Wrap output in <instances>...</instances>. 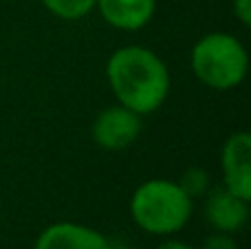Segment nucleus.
<instances>
[{
    "instance_id": "1",
    "label": "nucleus",
    "mask_w": 251,
    "mask_h": 249,
    "mask_svg": "<svg viewBox=\"0 0 251 249\" xmlns=\"http://www.w3.org/2000/svg\"><path fill=\"white\" fill-rule=\"evenodd\" d=\"M106 79L117 97V104L134 110L141 117L163 106L172 84L168 64L152 49L139 44L119 47L108 57Z\"/></svg>"
},
{
    "instance_id": "5",
    "label": "nucleus",
    "mask_w": 251,
    "mask_h": 249,
    "mask_svg": "<svg viewBox=\"0 0 251 249\" xmlns=\"http://www.w3.org/2000/svg\"><path fill=\"white\" fill-rule=\"evenodd\" d=\"M223 185L251 201V135L245 130L227 137L221 150Z\"/></svg>"
},
{
    "instance_id": "8",
    "label": "nucleus",
    "mask_w": 251,
    "mask_h": 249,
    "mask_svg": "<svg viewBox=\"0 0 251 249\" xmlns=\"http://www.w3.org/2000/svg\"><path fill=\"white\" fill-rule=\"evenodd\" d=\"M95 9L113 29L139 31L150 25L156 0H95Z\"/></svg>"
},
{
    "instance_id": "10",
    "label": "nucleus",
    "mask_w": 251,
    "mask_h": 249,
    "mask_svg": "<svg viewBox=\"0 0 251 249\" xmlns=\"http://www.w3.org/2000/svg\"><path fill=\"white\" fill-rule=\"evenodd\" d=\"M178 185H181L183 192H185L187 197L192 199V201H194V199L205 197V194H207V190L212 188V185H209V174H207V170H203V168H199V166L187 168V170L183 172V176H181V181H178Z\"/></svg>"
},
{
    "instance_id": "11",
    "label": "nucleus",
    "mask_w": 251,
    "mask_h": 249,
    "mask_svg": "<svg viewBox=\"0 0 251 249\" xmlns=\"http://www.w3.org/2000/svg\"><path fill=\"white\" fill-rule=\"evenodd\" d=\"M201 249H238V245H236V241H234V234L214 232L205 238Z\"/></svg>"
},
{
    "instance_id": "7",
    "label": "nucleus",
    "mask_w": 251,
    "mask_h": 249,
    "mask_svg": "<svg viewBox=\"0 0 251 249\" xmlns=\"http://www.w3.org/2000/svg\"><path fill=\"white\" fill-rule=\"evenodd\" d=\"M33 249H110V243L88 225L60 221L40 232Z\"/></svg>"
},
{
    "instance_id": "2",
    "label": "nucleus",
    "mask_w": 251,
    "mask_h": 249,
    "mask_svg": "<svg viewBox=\"0 0 251 249\" xmlns=\"http://www.w3.org/2000/svg\"><path fill=\"white\" fill-rule=\"evenodd\" d=\"M128 207L139 229L152 236H172L190 223L194 201L183 192L178 181L148 179L137 185Z\"/></svg>"
},
{
    "instance_id": "6",
    "label": "nucleus",
    "mask_w": 251,
    "mask_h": 249,
    "mask_svg": "<svg viewBox=\"0 0 251 249\" xmlns=\"http://www.w3.org/2000/svg\"><path fill=\"white\" fill-rule=\"evenodd\" d=\"M205 205L203 214L207 225L214 232H225V234H238L245 229L249 221V201L240 199L225 185L221 188H209L205 194Z\"/></svg>"
},
{
    "instance_id": "12",
    "label": "nucleus",
    "mask_w": 251,
    "mask_h": 249,
    "mask_svg": "<svg viewBox=\"0 0 251 249\" xmlns=\"http://www.w3.org/2000/svg\"><path fill=\"white\" fill-rule=\"evenodd\" d=\"M231 9H234V16L238 18L245 26L251 25V0H234Z\"/></svg>"
},
{
    "instance_id": "3",
    "label": "nucleus",
    "mask_w": 251,
    "mask_h": 249,
    "mask_svg": "<svg viewBox=\"0 0 251 249\" xmlns=\"http://www.w3.org/2000/svg\"><path fill=\"white\" fill-rule=\"evenodd\" d=\"M190 69L207 88L231 91L247 77L249 53L236 35L227 31H212L194 42L190 51Z\"/></svg>"
},
{
    "instance_id": "9",
    "label": "nucleus",
    "mask_w": 251,
    "mask_h": 249,
    "mask_svg": "<svg viewBox=\"0 0 251 249\" xmlns=\"http://www.w3.org/2000/svg\"><path fill=\"white\" fill-rule=\"evenodd\" d=\"M40 2L60 20H79L95 9V0H40Z\"/></svg>"
},
{
    "instance_id": "13",
    "label": "nucleus",
    "mask_w": 251,
    "mask_h": 249,
    "mask_svg": "<svg viewBox=\"0 0 251 249\" xmlns=\"http://www.w3.org/2000/svg\"><path fill=\"white\" fill-rule=\"evenodd\" d=\"M154 249H196V247L190 245V243H183V241H165V243H161V245H156Z\"/></svg>"
},
{
    "instance_id": "4",
    "label": "nucleus",
    "mask_w": 251,
    "mask_h": 249,
    "mask_svg": "<svg viewBox=\"0 0 251 249\" xmlns=\"http://www.w3.org/2000/svg\"><path fill=\"white\" fill-rule=\"evenodd\" d=\"M141 128V115L122 104H113L97 113L91 126V135L100 148L119 152V150L130 148L139 139Z\"/></svg>"
},
{
    "instance_id": "14",
    "label": "nucleus",
    "mask_w": 251,
    "mask_h": 249,
    "mask_svg": "<svg viewBox=\"0 0 251 249\" xmlns=\"http://www.w3.org/2000/svg\"><path fill=\"white\" fill-rule=\"evenodd\" d=\"M110 249H139V247H132V245H110Z\"/></svg>"
}]
</instances>
